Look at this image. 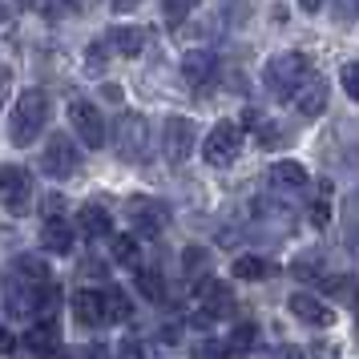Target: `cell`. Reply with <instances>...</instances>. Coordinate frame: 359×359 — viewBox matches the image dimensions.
Masks as SVG:
<instances>
[{
  "instance_id": "cell-18",
  "label": "cell",
  "mask_w": 359,
  "mask_h": 359,
  "mask_svg": "<svg viewBox=\"0 0 359 359\" xmlns=\"http://www.w3.org/2000/svg\"><path fill=\"white\" fill-rule=\"evenodd\" d=\"M259 339V327L255 323H238L234 327V335L226 339V359H246L250 355V347Z\"/></svg>"
},
{
  "instance_id": "cell-8",
  "label": "cell",
  "mask_w": 359,
  "mask_h": 359,
  "mask_svg": "<svg viewBox=\"0 0 359 359\" xmlns=\"http://www.w3.org/2000/svg\"><path fill=\"white\" fill-rule=\"evenodd\" d=\"M130 222L142 234H162L165 226H170V206L165 202H158V198H133L130 202Z\"/></svg>"
},
{
  "instance_id": "cell-9",
  "label": "cell",
  "mask_w": 359,
  "mask_h": 359,
  "mask_svg": "<svg viewBox=\"0 0 359 359\" xmlns=\"http://www.w3.org/2000/svg\"><path fill=\"white\" fill-rule=\"evenodd\" d=\"M162 142H165V158L178 165L190 158V149H194V126L186 121V117H170L165 121V133H162Z\"/></svg>"
},
{
  "instance_id": "cell-10",
  "label": "cell",
  "mask_w": 359,
  "mask_h": 359,
  "mask_svg": "<svg viewBox=\"0 0 359 359\" xmlns=\"http://www.w3.org/2000/svg\"><path fill=\"white\" fill-rule=\"evenodd\" d=\"M73 315L81 327H97L109 319V294L101 291H77L73 294Z\"/></svg>"
},
{
  "instance_id": "cell-2",
  "label": "cell",
  "mask_w": 359,
  "mask_h": 359,
  "mask_svg": "<svg viewBox=\"0 0 359 359\" xmlns=\"http://www.w3.org/2000/svg\"><path fill=\"white\" fill-rule=\"evenodd\" d=\"M262 81H266V89H271L278 101L299 97V89L311 81L307 57H303V53H275V57L266 61V69H262Z\"/></svg>"
},
{
  "instance_id": "cell-21",
  "label": "cell",
  "mask_w": 359,
  "mask_h": 359,
  "mask_svg": "<svg viewBox=\"0 0 359 359\" xmlns=\"http://www.w3.org/2000/svg\"><path fill=\"white\" fill-rule=\"evenodd\" d=\"M234 275L246 278V283H255V278H271L275 275V262L259 259V255H243V259L234 262Z\"/></svg>"
},
{
  "instance_id": "cell-16",
  "label": "cell",
  "mask_w": 359,
  "mask_h": 359,
  "mask_svg": "<svg viewBox=\"0 0 359 359\" xmlns=\"http://www.w3.org/2000/svg\"><path fill=\"white\" fill-rule=\"evenodd\" d=\"M41 246L53 250V255H69V246H73V226H69L61 214L45 222V230H41Z\"/></svg>"
},
{
  "instance_id": "cell-22",
  "label": "cell",
  "mask_w": 359,
  "mask_h": 359,
  "mask_svg": "<svg viewBox=\"0 0 359 359\" xmlns=\"http://www.w3.org/2000/svg\"><path fill=\"white\" fill-rule=\"evenodd\" d=\"M133 283H137V291L146 294V299H154V303L165 294V278H162V271H154V266H137Z\"/></svg>"
},
{
  "instance_id": "cell-25",
  "label": "cell",
  "mask_w": 359,
  "mask_h": 359,
  "mask_svg": "<svg viewBox=\"0 0 359 359\" xmlns=\"http://www.w3.org/2000/svg\"><path fill=\"white\" fill-rule=\"evenodd\" d=\"M105 294H109V319H114V323H126V319L133 315L130 294L126 291H105Z\"/></svg>"
},
{
  "instance_id": "cell-17",
  "label": "cell",
  "mask_w": 359,
  "mask_h": 359,
  "mask_svg": "<svg viewBox=\"0 0 359 359\" xmlns=\"http://www.w3.org/2000/svg\"><path fill=\"white\" fill-rule=\"evenodd\" d=\"M327 109V81L323 77H311L303 89H299V114L303 117H319Z\"/></svg>"
},
{
  "instance_id": "cell-13",
  "label": "cell",
  "mask_w": 359,
  "mask_h": 359,
  "mask_svg": "<svg viewBox=\"0 0 359 359\" xmlns=\"http://www.w3.org/2000/svg\"><path fill=\"white\" fill-rule=\"evenodd\" d=\"M198 303H202V323H206V319H218V315H226V307H230V291L218 278H202V283H198Z\"/></svg>"
},
{
  "instance_id": "cell-5",
  "label": "cell",
  "mask_w": 359,
  "mask_h": 359,
  "mask_svg": "<svg viewBox=\"0 0 359 359\" xmlns=\"http://www.w3.org/2000/svg\"><path fill=\"white\" fill-rule=\"evenodd\" d=\"M149 154V133H146V117L126 114L117 121V158L121 162H142Z\"/></svg>"
},
{
  "instance_id": "cell-39",
  "label": "cell",
  "mask_w": 359,
  "mask_h": 359,
  "mask_svg": "<svg viewBox=\"0 0 359 359\" xmlns=\"http://www.w3.org/2000/svg\"><path fill=\"white\" fill-rule=\"evenodd\" d=\"M299 4H303V13H319L323 8V0H299Z\"/></svg>"
},
{
  "instance_id": "cell-33",
  "label": "cell",
  "mask_w": 359,
  "mask_h": 359,
  "mask_svg": "<svg viewBox=\"0 0 359 359\" xmlns=\"http://www.w3.org/2000/svg\"><path fill=\"white\" fill-rule=\"evenodd\" d=\"M65 359H109V355H105L101 347H69Z\"/></svg>"
},
{
  "instance_id": "cell-24",
  "label": "cell",
  "mask_w": 359,
  "mask_h": 359,
  "mask_svg": "<svg viewBox=\"0 0 359 359\" xmlns=\"http://www.w3.org/2000/svg\"><path fill=\"white\" fill-rule=\"evenodd\" d=\"M198 8V0H162V13H165V20L170 25H182V20L190 17Z\"/></svg>"
},
{
  "instance_id": "cell-27",
  "label": "cell",
  "mask_w": 359,
  "mask_h": 359,
  "mask_svg": "<svg viewBox=\"0 0 359 359\" xmlns=\"http://www.w3.org/2000/svg\"><path fill=\"white\" fill-rule=\"evenodd\" d=\"M283 142H287L283 126H275V121H262V126H259V146L275 149V146H283Z\"/></svg>"
},
{
  "instance_id": "cell-31",
  "label": "cell",
  "mask_w": 359,
  "mask_h": 359,
  "mask_svg": "<svg viewBox=\"0 0 359 359\" xmlns=\"http://www.w3.org/2000/svg\"><path fill=\"white\" fill-rule=\"evenodd\" d=\"M194 359H226V343H214V339H206V343H198V351H194Z\"/></svg>"
},
{
  "instance_id": "cell-14",
  "label": "cell",
  "mask_w": 359,
  "mask_h": 359,
  "mask_svg": "<svg viewBox=\"0 0 359 359\" xmlns=\"http://www.w3.org/2000/svg\"><path fill=\"white\" fill-rule=\"evenodd\" d=\"M25 347H29L36 359H45V355H53V351L61 347V335H57V327L53 323H36V327L25 331Z\"/></svg>"
},
{
  "instance_id": "cell-11",
  "label": "cell",
  "mask_w": 359,
  "mask_h": 359,
  "mask_svg": "<svg viewBox=\"0 0 359 359\" xmlns=\"http://www.w3.org/2000/svg\"><path fill=\"white\" fill-rule=\"evenodd\" d=\"M291 315L294 319H303L307 327H331L335 323V311L327 307L323 299H315V294H291Z\"/></svg>"
},
{
  "instance_id": "cell-34",
  "label": "cell",
  "mask_w": 359,
  "mask_h": 359,
  "mask_svg": "<svg viewBox=\"0 0 359 359\" xmlns=\"http://www.w3.org/2000/svg\"><path fill=\"white\" fill-rule=\"evenodd\" d=\"M327 218H331V206H327V202H315V206H311V222H315V226H327Z\"/></svg>"
},
{
  "instance_id": "cell-15",
  "label": "cell",
  "mask_w": 359,
  "mask_h": 359,
  "mask_svg": "<svg viewBox=\"0 0 359 359\" xmlns=\"http://www.w3.org/2000/svg\"><path fill=\"white\" fill-rule=\"evenodd\" d=\"M77 230H81L85 238H105L109 230H114V222H109V210L105 206H81V214H77Z\"/></svg>"
},
{
  "instance_id": "cell-3",
  "label": "cell",
  "mask_w": 359,
  "mask_h": 359,
  "mask_svg": "<svg viewBox=\"0 0 359 359\" xmlns=\"http://www.w3.org/2000/svg\"><path fill=\"white\" fill-rule=\"evenodd\" d=\"M243 149V126L238 121H218L210 133H206V146H202V158L210 165H230Z\"/></svg>"
},
{
  "instance_id": "cell-6",
  "label": "cell",
  "mask_w": 359,
  "mask_h": 359,
  "mask_svg": "<svg viewBox=\"0 0 359 359\" xmlns=\"http://www.w3.org/2000/svg\"><path fill=\"white\" fill-rule=\"evenodd\" d=\"M41 165H45V174H49V178H73V174L81 170V154H77V146L69 142L65 133H57V137H49Z\"/></svg>"
},
{
  "instance_id": "cell-29",
  "label": "cell",
  "mask_w": 359,
  "mask_h": 359,
  "mask_svg": "<svg viewBox=\"0 0 359 359\" xmlns=\"http://www.w3.org/2000/svg\"><path fill=\"white\" fill-rule=\"evenodd\" d=\"M206 259H210V255H206V246H186V250H182V262H186V275H194V271H202V266H206Z\"/></svg>"
},
{
  "instance_id": "cell-19",
  "label": "cell",
  "mask_w": 359,
  "mask_h": 359,
  "mask_svg": "<svg viewBox=\"0 0 359 359\" xmlns=\"http://www.w3.org/2000/svg\"><path fill=\"white\" fill-rule=\"evenodd\" d=\"M271 182H275L278 190H299L307 182V170L299 162H275L271 165Z\"/></svg>"
},
{
  "instance_id": "cell-12",
  "label": "cell",
  "mask_w": 359,
  "mask_h": 359,
  "mask_svg": "<svg viewBox=\"0 0 359 359\" xmlns=\"http://www.w3.org/2000/svg\"><path fill=\"white\" fill-rule=\"evenodd\" d=\"M214 69H218V57L210 49H194L182 57V77L190 85H210L214 81Z\"/></svg>"
},
{
  "instance_id": "cell-20",
  "label": "cell",
  "mask_w": 359,
  "mask_h": 359,
  "mask_svg": "<svg viewBox=\"0 0 359 359\" xmlns=\"http://www.w3.org/2000/svg\"><path fill=\"white\" fill-rule=\"evenodd\" d=\"M142 36H146L142 29H114L105 41H109V49L121 53V57H137V53H142Z\"/></svg>"
},
{
  "instance_id": "cell-30",
  "label": "cell",
  "mask_w": 359,
  "mask_h": 359,
  "mask_svg": "<svg viewBox=\"0 0 359 359\" xmlns=\"http://www.w3.org/2000/svg\"><path fill=\"white\" fill-rule=\"evenodd\" d=\"M359 17V0H335V20L339 25H351Z\"/></svg>"
},
{
  "instance_id": "cell-28",
  "label": "cell",
  "mask_w": 359,
  "mask_h": 359,
  "mask_svg": "<svg viewBox=\"0 0 359 359\" xmlns=\"http://www.w3.org/2000/svg\"><path fill=\"white\" fill-rule=\"evenodd\" d=\"M339 81H343V93H347L351 101H359V61H351V65H343Z\"/></svg>"
},
{
  "instance_id": "cell-35",
  "label": "cell",
  "mask_w": 359,
  "mask_h": 359,
  "mask_svg": "<svg viewBox=\"0 0 359 359\" xmlns=\"http://www.w3.org/2000/svg\"><path fill=\"white\" fill-rule=\"evenodd\" d=\"M323 291L343 294V291H355V283H351V278H327V283H323Z\"/></svg>"
},
{
  "instance_id": "cell-40",
  "label": "cell",
  "mask_w": 359,
  "mask_h": 359,
  "mask_svg": "<svg viewBox=\"0 0 359 359\" xmlns=\"http://www.w3.org/2000/svg\"><path fill=\"white\" fill-rule=\"evenodd\" d=\"M355 327H359V291H355Z\"/></svg>"
},
{
  "instance_id": "cell-23",
  "label": "cell",
  "mask_w": 359,
  "mask_h": 359,
  "mask_svg": "<svg viewBox=\"0 0 359 359\" xmlns=\"http://www.w3.org/2000/svg\"><path fill=\"white\" fill-rule=\"evenodd\" d=\"M17 275L33 287V283H45V278H49V271H45V262H41V259L25 255V259H17Z\"/></svg>"
},
{
  "instance_id": "cell-36",
  "label": "cell",
  "mask_w": 359,
  "mask_h": 359,
  "mask_svg": "<svg viewBox=\"0 0 359 359\" xmlns=\"http://www.w3.org/2000/svg\"><path fill=\"white\" fill-rule=\"evenodd\" d=\"M315 271H319V266H315V259H299V262H294V275H299V278H311Z\"/></svg>"
},
{
  "instance_id": "cell-26",
  "label": "cell",
  "mask_w": 359,
  "mask_h": 359,
  "mask_svg": "<svg viewBox=\"0 0 359 359\" xmlns=\"http://www.w3.org/2000/svg\"><path fill=\"white\" fill-rule=\"evenodd\" d=\"M114 259L121 262V266H133V262H137V243H133L130 234H117L114 238Z\"/></svg>"
},
{
  "instance_id": "cell-4",
  "label": "cell",
  "mask_w": 359,
  "mask_h": 359,
  "mask_svg": "<svg viewBox=\"0 0 359 359\" xmlns=\"http://www.w3.org/2000/svg\"><path fill=\"white\" fill-rule=\"evenodd\" d=\"M0 186H4V210L13 214V218H20V214L33 210V174H25L20 165H4V174H0Z\"/></svg>"
},
{
  "instance_id": "cell-37",
  "label": "cell",
  "mask_w": 359,
  "mask_h": 359,
  "mask_svg": "<svg viewBox=\"0 0 359 359\" xmlns=\"http://www.w3.org/2000/svg\"><path fill=\"white\" fill-rule=\"evenodd\" d=\"M109 4H114V13H133L142 0H109Z\"/></svg>"
},
{
  "instance_id": "cell-1",
  "label": "cell",
  "mask_w": 359,
  "mask_h": 359,
  "mask_svg": "<svg viewBox=\"0 0 359 359\" xmlns=\"http://www.w3.org/2000/svg\"><path fill=\"white\" fill-rule=\"evenodd\" d=\"M49 114H53L49 93L45 89H25L13 105V114H8V142L20 149L33 146V137L49 126Z\"/></svg>"
},
{
  "instance_id": "cell-38",
  "label": "cell",
  "mask_w": 359,
  "mask_h": 359,
  "mask_svg": "<svg viewBox=\"0 0 359 359\" xmlns=\"http://www.w3.org/2000/svg\"><path fill=\"white\" fill-rule=\"evenodd\" d=\"M275 359H307V355H303V351H299V347H283V351H278Z\"/></svg>"
},
{
  "instance_id": "cell-32",
  "label": "cell",
  "mask_w": 359,
  "mask_h": 359,
  "mask_svg": "<svg viewBox=\"0 0 359 359\" xmlns=\"http://www.w3.org/2000/svg\"><path fill=\"white\" fill-rule=\"evenodd\" d=\"M33 8L45 13V17H61V13L69 8V0H33Z\"/></svg>"
},
{
  "instance_id": "cell-7",
  "label": "cell",
  "mask_w": 359,
  "mask_h": 359,
  "mask_svg": "<svg viewBox=\"0 0 359 359\" xmlns=\"http://www.w3.org/2000/svg\"><path fill=\"white\" fill-rule=\"evenodd\" d=\"M69 126H73V133L81 137L85 146H93V149L105 146V121H101L97 105H89V101H73V105H69Z\"/></svg>"
}]
</instances>
